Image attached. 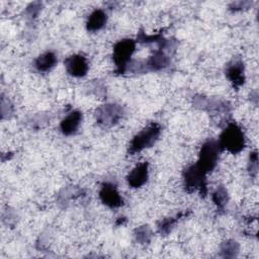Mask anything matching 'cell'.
<instances>
[{
  "label": "cell",
  "instance_id": "cell-15",
  "mask_svg": "<svg viewBox=\"0 0 259 259\" xmlns=\"http://www.w3.org/2000/svg\"><path fill=\"white\" fill-rule=\"evenodd\" d=\"M212 200L219 208H224L228 201V192L225 187L220 186L212 193Z\"/></svg>",
  "mask_w": 259,
  "mask_h": 259
},
{
  "label": "cell",
  "instance_id": "cell-16",
  "mask_svg": "<svg viewBox=\"0 0 259 259\" xmlns=\"http://www.w3.org/2000/svg\"><path fill=\"white\" fill-rule=\"evenodd\" d=\"M239 251V245L235 241H227L222 246V252L226 257H234Z\"/></svg>",
  "mask_w": 259,
  "mask_h": 259
},
{
  "label": "cell",
  "instance_id": "cell-9",
  "mask_svg": "<svg viewBox=\"0 0 259 259\" xmlns=\"http://www.w3.org/2000/svg\"><path fill=\"white\" fill-rule=\"evenodd\" d=\"M226 76L228 80L233 84L234 88H239L245 82L244 64L240 59L231 61L226 68Z\"/></svg>",
  "mask_w": 259,
  "mask_h": 259
},
{
  "label": "cell",
  "instance_id": "cell-4",
  "mask_svg": "<svg viewBox=\"0 0 259 259\" xmlns=\"http://www.w3.org/2000/svg\"><path fill=\"white\" fill-rule=\"evenodd\" d=\"M221 150L218 141L210 140L204 143L199 151L197 166L205 173L212 171L218 164Z\"/></svg>",
  "mask_w": 259,
  "mask_h": 259
},
{
  "label": "cell",
  "instance_id": "cell-8",
  "mask_svg": "<svg viewBox=\"0 0 259 259\" xmlns=\"http://www.w3.org/2000/svg\"><path fill=\"white\" fill-rule=\"evenodd\" d=\"M65 67L67 72L73 77H83L87 74L89 65L87 59L83 55H72L65 60Z\"/></svg>",
  "mask_w": 259,
  "mask_h": 259
},
{
  "label": "cell",
  "instance_id": "cell-13",
  "mask_svg": "<svg viewBox=\"0 0 259 259\" xmlns=\"http://www.w3.org/2000/svg\"><path fill=\"white\" fill-rule=\"evenodd\" d=\"M107 21L106 13L102 9L94 10L88 17L86 27L88 31H97L101 29Z\"/></svg>",
  "mask_w": 259,
  "mask_h": 259
},
{
  "label": "cell",
  "instance_id": "cell-5",
  "mask_svg": "<svg viewBox=\"0 0 259 259\" xmlns=\"http://www.w3.org/2000/svg\"><path fill=\"white\" fill-rule=\"evenodd\" d=\"M206 173L203 172L197 164L189 166L183 173L184 186L187 191L198 190L201 194L206 193Z\"/></svg>",
  "mask_w": 259,
  "mask_h": 259
},
{
  "label": "cell",
  "instance_id": "cell-2",
  "mask_svg": "<svg viewBox=\"0 0 259 259\" xmlns=\"http://www.w3.org/2000/svg\"><path fill=\"white\" fill-rule=\"evenodd\" d=\"M161 134V126L157 122H152L139 132L131 141L128 147V154L134 155L145 149L152 147L159 139Z\"/></svg>",
  "mask_w": 259,
  "mask_h": 259
},
{
  "label": "cell",
  "instance_id": "cell-3",
  "mask_svg": "<svg viewBox=\"0 0 259 259\" xmlns=\"http://www.w3.org/2000/svg\"><path fill=\"white\" fill-rule=\"evenodd\" d=\"M136 50V41L131 38H124L116 42L113 47L112 59L116 66L117 73H124L127 69L131 57Z\"/></svg>",
  "mask_w": 259,
  "mask_h": 259
},
{
  "label": "cell",
  "instance_id": "cell-12",
  "mask_svg": "<svg viewBox=\"0 0 259 259\" xmlns=\"http://www.w3.org/2000/svg\"><path fill=\"white\" fill-rule=\"evenodd\" d=\"M57 64V57L53 52H46L39 55L34 61L35 69L40 73L51 71Z\"/></svg>",
  "mask_w": 259,
  "mask_h": 259
},
{
  "label": "cell",
  "instance_id": "cell-18",
  "mask_svg": "<svg viewBox=\"0 0 259 259\" xmlns=\"http://www.w3.org/2000/svg\"><path fill=\"white\" fill-rule=\"evenodd\" d=\"M249 171L252 176L257 175L258 171V155L257 152L250 153V162H249Z\"/></svg>",
  "mask_w": 259,
  "mask_h": 259
},
{
  "label": "cell",
  "instance_id": "cell-14",
  "mask_svg": "<svg viewBox=\"0 0 259 259\" xmlns=\"http://www.w3.org/2000/svg\"><path fill=\"white\" fill-rule=\"evenodd\" d=\"M168 58L162 51H157L146 63L145 69L151 71H158L168 65Z\"/></svg>",
  "mask_w": 259,
  "mask_h": 259
},
{
  "label": "cell",
  "instance_id": "cell-19",
  "mask_svg": "<svg viewBox=\"0 0 259 259\" xmlns=\"http://www.w3.org/2000/svg\"><path fill=\"white\" fill-rule=\"evenodd\" d=\"M136 238L138 241L142 242V243H145V242H148L149 241V238H150V231L148 228H140L136 231Z\"/></svg>",
  "mask_w": 259,
  "mask_h": 259
},
{
  "label": "cell",
  "instance_id": "cell-17",
  "mask_svg": "<svg viewBox=\"0 0 259 259\" xmlns=\"http://www.w3.org/2000/svg\"><path fill=\"white\" fill-rule=\"evenodd\" d=\"M180 215H181V214H180ZM180 215H177L175 219L170 218V219H166V220L162 221V222L159 224V226H158L159 232H160L161 234H168V233L171 231L172 227H173V226L175 225V223L177 222V220L180 218Z\"/></svg>",
  "mask_w": 259,
  "mask_h": 259
},
{
  "label": "cell",
  "instance_id": "cell-11",
  "mask_svg": "<svg viewBox=\"0 0 259 259\" xmlns=\"http://www.w3.org/2000/svg\"><path fill=\"white\" fill-rule=\"evenodd\" d=\"M82 120V113L78 110L72 111L60 123V130L65 136L73 135L77 132Z\"/></svg>",
  "mask_w": 259,
  "mask_h": 259
},
{
  "label": "cell",
  "instance_id": "cell-6",
  "mask_svg": "<svg viewBox=\"0 0 259 259\" xmlns=\"http://www.w3.org/2000/svg\"><path fill=\"white\" fill-rule=\"evenodd\" d=\"M123 110L117 104H104L96 110V120L98 123L110 126L115 124L122 116Z\"/></svg>",
  "mask_w": 259,
  "mask_h": 259
},
{
  "label": "cell",
  "instance_id": "cell-1",
  "mask_svg": "<svg viewBox=\"0 0 259 259\" xmlns=\"http://www.w3.org/2000/svg\"><path fill=\"white\" fill-rule=\"evenodd\" d=\"M222 150L232 154H238L245 148V136L242 128L235 122H231L223 131L218 141Z\"/></svg>",
  "mask_w": 259,
  "mask_h": 259
},
{
  "label": "cell",
  "instance_id": "cell-7",
  "mask_svg": "<svg viewBox=\"0 0 259 259\" xmlns=\"http://www.w3.org/2000/svg\"><path fill=\"white\" fill-rule=\"evenodd\" d=\"M99 198L103 204L110 208L119 207L123 203L116 186L109 182H105L102 184L99 191Z\"/></svg>",
  "mask_w": 259,
  "mask_h": 259
},
{
  "label": "cell",
  "instance_id": "cell-10",
  "mask_svg": "<svg viewBox=\"0 0 259 259\" xmlns=\"http://www.w3.org/2000/svg\"><path fill=\"white\" fill-rule=\"evenodd\" d=\"M149 177V164L142 162L138 164L126 176L127 184L133 188H139L143 186Z\"/></svg>",
  "mask_w": 259,
  "mask_h": 259
}]
</instances>
